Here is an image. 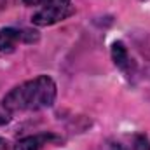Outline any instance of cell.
<instances>
[{"label": "cell", "instance_id": "ba28073f", "mask_svg": "<svg viewBox=\"0 0 150 150\" xmlns=\"http://www.w3.org/2000/svg\"><path fill=\"white\" fill-rule=\"evenodd\" d=\"M0 150H9V143L2 138H0Z\"/></svg>", "mask_w": 150, "mask_h": 150}, {"label": "cell", "instance_id": "277c9868", "mask_svg": "<svg viewBox=\"0 0 150 150\" xmlns=\"http://www.w3.org/2000/svg\"><path fill=\"white\" fill-rule=\"evenodd\" d=\"M21 32L16 28H4L0 30V52H12L16 49V44L21 38Z\"/></svg>", "mask_w": 150, "mask_h": 150}, {"label": "cell", "instance_id": "5b68a950", "mask_svg": "<svg viewBox=\"0 0 150 150\" xmlns=\"http://www.w3.org/2000/svg\"><path fill=\"white\" fill-rule=\"evenodd\" d=\"M112 59L120 70H127L131 67V59H129L127 49H126V45L122 42H113L112 44Z\"/></svg>", "mask_w": 150, "mask_h": 150}, {"label": "cell", "instance_id": "7a4b0ae2", "mask_svg": "<svg viewBox=\"0 0 150 150\" xmlns=\"http://www.w3.org/2000/svg\"><path fill=\"white\" fill-rule=\"evenodd\" d=\"M74 14L72 0H51L42 5V9L33 14L32 23L37 26H49L54 23H59Z\"/></svg>", "mask_w": 150, "mask_h": 150}, {"label": "cell", "instance_id": "52a82bcc", "mask_svg": "<svg viewBox=\"0 0 150 150\" xmlns=\"http://www.w3.org/2000/svg\"><path fill=\"white\" fill-rule=\"evenodd\" d=\"M26 5H44V4H47V2H51V0H23Z\"/></svg>", "mask_w": 150, "mask_h": 150}, {"label": "cell", "instance_id": "8992f818", "mask_svg": "<svg viewBox=\"0 0 150 150\" xmlns=\"http://www.w3.org/2000/svg\"><path fill=\"white\" fill-rule=\"evenodd\" d=\"M133 150H150V142L147 140V136H143V134H138V136L134 138Z\"/></svg>", "mask_w": 150, "mask_h": 150}, {"label": "cell", "instance_id": "3957f363", "mask_svg": "<svg viewBox=\"0 0 150 150\" xmlns=\"http://www.w3.org/2000/svg\"><path fill=\"white\" fill-rule=\"evenodd\" d=\"M56 140L54 134H35V136H25L21 138L16 145L14 150H40L47 142Z\"/></svg>", "mask_w": 150, "mask_h": 150}, {"label": "cell", "instance_id": "6da1fadb", "mask_svg": "<svg viewBox=\"0 0 150 150\" xmlns=\"http://www.w3.org/2000/svg\"><path fill=\"white\" fill-rule=\"evenodd\" d=\"M56 100V84L47 75H38L35 79L9 91L2 101L7 112H32L52 107Z\"/></svg>", "mask_w": 150, "mask_h": 150}]
</instances>
